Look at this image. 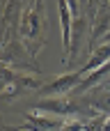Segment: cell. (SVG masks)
<instances>
[{
    "label": "cell",
    "mask_w": 110,
    "mask_h": 131,
    "mask_svg": "<svg viewBox=\"0 0 110 131\" xmlns=\"http://www.w3.org/2000/svg\"><path fill=\"white\" fill-rule=\"evenodd\" d=\"M67 5H69L74 18H80V2H78V0H67Z\"/></svg>",
    "instance_id": "cell-6"
},
{
    "label": "cell",
    "mask_w": 110,
    "mask_h": 131,
    "mask_svg": "<svg viewBox=\"0 0 110 131\" xmlns=\"http://www.w3.org/2000/svg\"><path fill=\"white\" fill-rule=\"evenodd\" d=\"M41 85V78L37 74H28L14 67H2V99L9 101L21 92L28 90H37Z\"/></svg>",
    "instance_id": "cell-2"
},
{
    "label": "cell",
    "mask_w": 110,
    "mask_h": 131,
    "mask_svg": "<svg viewBox=\"0 0 110 131\" xmlns=\"http://www.w3.org/2000/svg\"><path fill=\"white\" fill-rule=\"evenodd\" d=\"M108 9H110V7H108Z\"/></svg>",
    "instance_id": "cell-9"
},
{
    "label": "cell",
    "mask_w": 110,
    "mask_h": 131,
    "mask_svg": "<svg viewBox=\"0 0 110 131\" xmlns=\"http://www.w3.org/2000/svg\"><path fill=\"white\" fill-rule=\"evenodd\" d=\"M87 2H90V9H96V7H99V2H101V0H87Z\"/></svg>",
    "instance_id": "cell-7"
},
{
    "label": "cell",
    "mask_w": 110,
    "mask_h": 131,
    "mask_svg": "<svg viewBox=\"0 0 110 131\" xmlns=\"http://www.w3.org/2000/svg\"><path fill=\"white\" fill-rule=\"evenodd\" d=\"M21 44L23 48L34 58L46 39V12H44V0H30L25 9L21 12Z\"/></svg>",
    "instance_id": "cell-1"
},
{
    "label": "cell",
    "mask_w": 110,
    "mask_h": 131,
    "mask_svg": "<svg viewBox=\"0 0 110 131\" xmlns=\"http://www.w3.org/2000/svg\"><path fill=\"white\" fill-rule=\"evenodd\" d=\"M32 111L64 120V117H69V115H76V113H78V104H76V101H67V99H62V97H48V99H41Z\"/></svg>",
    "instance_id": "cell-4"
},
{
    "label": "cell",
    "mask_w": 110,
    "mask_h": 131,
    "mask_svg": "<svg viewBox=\"0 0 110 131\" xmlns=\"http://www.w3.org/2000/svg\"><path fill=\"white\" fill-rule=\"evenodd\" d=\"M103 44H110V30H108V35L103 37Z\"/></svg>",
    "instance_id": "cell-8"
},
{
    "label": "cell",
    "mask_w": 110,
    "mask_h": 131,
    "mask_svg": "<svg viewBox=\"0 0 110 131\" xmlns=\"http://www.w3.org/2000/svg\"><path fill=\"white\" fill-rule=\"evenodd\" d=\"M108 62H110V44H101V46H96V48L90 53V60L80 67V71L87 76V74H92V71L106 67Z\"/></svg>",
    "instance_id": "cell-5"
},
{
    "label": "cell",
    "mask_w": 110,
    "mask_h": 131,
    "mask_svg": "<svg viewBox=\"0 0 110 131\" xmlns=\"http://www.w3.org/2000/svg\"><path fill=\"white\" fill-rule=\"evenodd\" d=\"M83 78H85V74L78 69V71H69V74H64V76H57V78H53V81H48L44 88H41V94L48 99V97H62V94H67V92H71V90H76L80 83H83Z\"/></svg>",
    "instance_id": "cell-3"
}]
</instances>
